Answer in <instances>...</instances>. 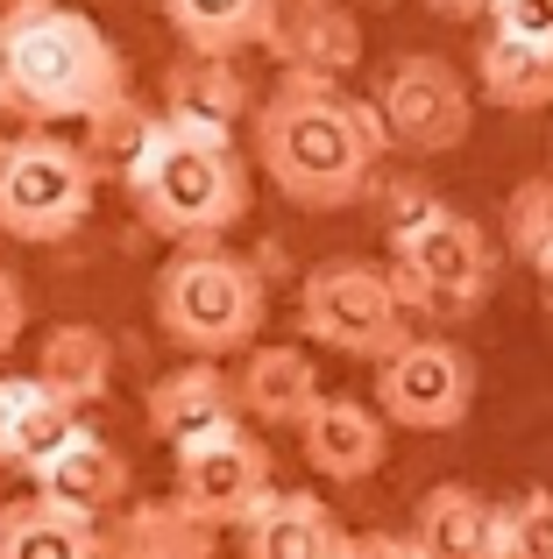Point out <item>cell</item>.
Returning a JSON list of instances; mask_svg holds the SVG:
<instances>
[{"label":"cell","mask_w":553,"mask_h":559,"mask_svg":"<svg viewBox=\"0 0 553 559\" xmlns=\"http://www.w3.org/2000/svg\"><path fill=\"white\" fill-rule=\"evenodd\" d=\"M256 170L305 213H341L376 185L390 135L376 121V99H355L341 79H284L256 107Z\"/></svg>","instance_id":"obj_1"},{"label":"cell","mask_w":553,"mask_h":559,"mask_svg":"<svg viewBox=\"0 0 553 559\" xmlns=\"http://www.w3.org/2000/svg\"><path fill=\"white\" fill-rule=\"evenodd\" d=\"M128 99V57L93 14L64 0H8L0 8V114L22 128L99 121Z\"/></svg>","instance_id":"obj_2"},{"label":"cell","mask_w":553,"mask_h":559,"mask_svg":"<svg viewBox=\"0 0 553 559\" xmlns=\"http://www.w3.org/2000/svg\"><path fill=\"white\" fill-rule=\"evenodd\" d=\"M128 199H136L142 227L164 234L170 248H221L249 219V164L235 142L164 121V142L128 178Z\"/></svg>","instance_id":"obj_3"},{"label":"cell","mask_w":553,"mask_h":559,"mask_svg":"<svg viewBox=\"0 0 553 559\" xmlns=\"http://www.w3.org/2000/svg\"><path fill=\"white\" fill-rule=\"evenodd\" d=\"M270 284L249 255L235 248H170L156 270V326L185 361H227L263 347Z\"/></svg>","instance_id":"obj_4"},{"label":"cell","mask_w":553,"mask_h":559,"mask_svg":"<svg viewBox=\"0 0 553 559\" xmlns=\"http://www.w3.org/2000/svg\"><path fill=\"white\" fill-rule=\"evenodd\" d=\"M390 284H398L404 312L455 326V319L483 312L490 284H497V241L483 219L419 199L412 213L390 219Z\"/></svg>","instance_id":"obj_5"},{"label":"cell","mask_w":553,"mask_h":559,"mask_svg":"<svg viewBox=\"0 0 553 559\" xmlns=\"http://www.w3.org/2000/svg\"><path fill=\"white\" fill-rule=\"evenodd\" d=\"M99 170L64 128H14L0 135V234L8 241H64L93 219Z\"/></svg>","instance_id":"obj_6"},{"label":"cell","mask_w":553,"mask_h":559,"mask_svg":"<svg viewBox=\"0 0 553 559\" xmlns=\"http://www.w3.org/2000/svg\"><path fill=\"white\" fill-rule=\"evenodd\" d=\"M298 333L348 361H390L412 341L404 333V298L390 284V262H362V255L319 262L298 284Z\"/></svg>","instance_id":"obj_7"},{"label":"cell","mask_w":553,"mask_h":559,"mask_svg":"<svg viewBox=\"0 0 553 559\" xmlns=\"http://www.w3.org/2000/svg\"><path fill=\"white\" fill-rule=\"evenodd\" d=\"M376 121H384L390 150L404 156H447L469 142L475 99L461 85V71L433 50H404L398 64L376 79Z\"/></svg>","instance_id":"obj_8"},{"label":"cell","mask_w":553,"mask_h":559,"mask_svg":"<svg viewBox=\"0 0 553 559\" xmlns=\"http://www.w3.org/2000/svg\"><path fill=\"white\" fill-rule=\"evenodd\" d=\"M369 396L398 432H455L475 411V361L440 333H419L390 361H376Z\"/></svg>","instance_id":"obj_9"},{"label":"cell","mask_w":553,"mask_h":559,"mask_svg":"<svg viewBox=\"0 0 553 559\" xmlns=\"http://www.w3.org/2000/svg\"><path fill=\"white\" fill-rule=\"evenodd\" d=\"M170 496H178L199 524H213V532H249L256 510L276 496V453L256 432L235 425V432L178 453V489Z\"/></svg>","instance_id":"obj_10"},{"label":"cell","mask_w":553,"mask_h":559,"mask_svg":"<svg viewBox=\"0 0 553 559\" xmlns=\"http://www.w3.org/2000/svg\"><path fill=\"white\" fill-rule=\"evenodd\" d=\"M142 418H150V432L164 439L170 453L207 447V439H221V432H235V425H242L235 376H227L221 361H178L170 376L150 382V396H142Z\"/></svg>","instance_id":"obj_11"},{"label":"cell","mask_w":553,"mask_h":559,"mask_svg":"<svg viewBox=\"0 0 553 559\" xmlns=\"http://www.w3.org/2000/svg\"><path fill=\"white\" fill-rule=\"evenodd\" d=\"M28 481H36V496H43L50 510H64V518H79V524H99V532H107V524L128 510V489H136L128 461H121V453H114L99 432H85V425H79V432H71Z\"/></svg>","instance_id":"obj_12"},{"label":"cell","mask_w":553,"mask_h":559,"mask_svg":"<svg viewBox=\"0 0 553 559\" xmlns=\"http://www.w3.org/2000/svg\"><path fill=\"white\" fill-rule=\"evenodd\" d=\"M156 107H164L170 128L235 142V121H256L263 99H256L249 71H242L235 57H192V50H185L178 64L164 71V85H156Z\"/></svg>","instance_id":"obj_13"},{"label":"cell","mask_w":553,"mask_h":559,"mask_svg":"<svg viewBox=\"0 0 553 559\" xmlns=\"http://www.w3.org/2000/svg\"><path fill=\"white\" fill-rule=\"evenodd\" d=\"M419 559H504V503H490L469 481H440L412 510Z\"/></svg>","instance_id":"obj_14"},{"label":"cell","mask_w":553,"mask_h":559,"mask_svg":"<svg viewBox=\"0 0 553 559\" xmlns=\"http://www.w3.org/2000/svg\"><path fill=\"white\" fill-rule=\"evenodd\" d=\"M235 396H242V418L256 425H276V432H305V418L319 411V376H313V355L291 341H263L242 355L235 369Z\"/></svg>","instance_id":"obj_15"},{"label":"cell","mask_w":553,"mask_h":559,"mask_svg":"<svg viewBox=\"0 0 553 559\" xmlns=\"http://www.w3.org/2000/svg\"><path fill=\"white\" fill-rule=\"evenodd\" d=\"M298 447L327 481H369L390 453V418L376 404H362V396H319Z\"/></svg>","instance_id":"obj_16"},{"label":"cell","mask_w":553,"mask_h":559,"mask_svg":"<svg viewBox=\"0 0 553 559\" xmlns=\"http://www.w3.org/2000/svg\"><path fill=\"white\" fill-rule=\"evenodd\" d=\"M270 57L298 79H348L362 64V22L341 0H284Z\"/></svg>","instance_id":"obj_17"},{"label":"cell","mask_w":553,"mask_h":559,"mask_svg":"<svg viewBox=\"0 0 553 559\" xmlns=\"http://www.w3.org/2000/svg\"><path fill=\"white\" fill-rule=\"evenodd\" d=\"M242 559H348V532L313 489H276L242 532Z\"/></svg>","instance_id":"obj_18"},{"label":"cell","mask_w":553,"mask_h":559,"mask_svg":"<svg viewBox=\"0 0 553 559\" xmlns=\"http://www.w3.org/2000/svg\"><path fill=\"white\" fill-rule=\"evenodd\" d=\"M71 432H79V411L43 376H0V461L8 467L36 475Z\"/></svg>","instance_id":"obj_19"},{"label":"cell","mask_w":553,"mask_h":559,"mask_svg":"<svg viewBox=\"0 0 553 559\" xmlns=\"http://www.w3.org/2000/svg\"><path fill=\"white\" fill-rule=\"evenodd\" d=\"M156 8L192 57H242V50H270L284 0H156Z\"/></svg>","instance_id":"obj_20"},{"label":"cell","mask_w":553,"mask_h":559,"mask_svg":"<svg viewBox=\"0 0 553 559\" xmlns=\"http://www.w3.org/2000/svg\"><path fill=\"white\" fill-rule=\"evenodd\" d=\"M213 524H199L178 496H142L107 524V559H213Z\"/></svg>","instance_id":"obj_21"},{"label":"cell","mask_w":553,"mask_h":559,"mask_svg":"<svg viewBox=\"0 0 553 559\" xmlns=\"http://www.w3.org/2000/svg\"><path fill=\"white\" fill-rule=\"evenodd\" d=\"M36 376L50 382L71 411H85V404H99V396L114 390V341L99 326H85V319H64V326L43 333Z\"/></svg>","instance_id":"obj_22"},{"label":"cell","mask_w":553,"mask_h":559,"mask_svg":"<svg viewBox=\"0 0 553 559\" xmlns=\"http://www.w3.org/2000/svg\"><path fill=\"white\" fill-rule=\"evenodd\" d=\"M475 85L504 114H546L553 107V50H532V43H511L490 28L475 43Z\"/></svg>","instance_id":"obj_23"},{"label":"cell","mask_w":553,"mask_h":559,"mask_svg":"<svg viewBox=\"0 0 553 559\" xmlns=\"http://www.w3.org/2000/svg\"><path fill=\"white\" fill-rule=\"evenodd\" d=\"M0 559H107V532L28 496L0 510Z\"/></svg>","instance_id":"obj_24"},{"label":"cell","mask_w":553,"mask_h":559,"mask_svg":"<svg viewBox=\"0 0 553 559\" xmlns=\"http://www.w3.org/2000/svg\"><path fill=\"white\" fill-rule=\"evenodd\" d=\"M85 156H93V170L99 178H136L142 164H150V150L164 142V107H142L136 93L121 99V107H107L99 121H85Z\"/></svg>","instance_id":"obj_25"},{"label":"cell","mask_w":553,"mask_h":559,"mask_svg":"<svg viewBox=\"0 0 553 559\" xmlns=\"http://www.w3.org/2000/svg\"><path fill=\"white\" fill-rule=\"evenodd\" d=\"M504 241H511L518 262H532V270L553 276V170L546 178H526L504 199Z\"/></svg>","instance_id":"obj_26"},{"label":"cell","mask_w":553,"mask_h":559,"mask_svg":"<svg viewBox=\"0 0 553 559\" xmlns=\"http://www.w3.org/2000/svg\"><path fill=\"white\" fill-rule=\"evenodd\" d=\"M504 559H553V489L504 503Z\"/></svg>","instance_id":"obj_27"},{"label":"cell","mask_w":553,"mask_h":559,"mask_svg":"<svg viewBox=\"0 0 553 559\" xmlns=\"http://www.w3.org/2000/svg\"><path fill=\"white\" fill-rule=\"evenodd\" d=\"M497 36L511 43H532V50H553V0H490L483 14Z\"/></svg>","instance_id":"obj_28"},{"label":"cell","mask_w":553,"mask_h":559,"mask_svg":"<svg viewBox=\"0 0 553 559\" xmlns=\"http://www.w3.org/2000/svg\"><path fill=\"white\" fill-rule=\"evenodd\" d=\"M22 326H28V298H22V276H14V270H0V355H8V347L22 341Z\"/></svg>","instance_id":"obj_29"},{"label":"cell","mask_w":553,"mask_h":559,"mask_svg":"<svg viewBox=\"0 0 553 559\" xmlns=\"http://www.w3.org/2000/svg\"><path fill=\"white\" fill-rule=\"evenodd\" d=\"M348 559H419V546L398 532H355L348 538Z\"/></svg>","instance_id":"obj_30"},{"label":"cell","mask_w":553,"mask_h":559,"mask_svg":"<svg viewBox=\"0 0 553 559\" xmlns=\"http://www.w3.org/2000/svg\"><path fill=\"white\" fill-rule=\"evenodd\" d=\"M433 14H447V22H475V14H490V0H426Z\"/></svg>","instance_id":"obj_31"},{"label":"cell","mask_w":553,"mask_h":559,"mask_svg":"<svg viewBox=\"0 0 553 559\" xmlns=\"http://www.w3.org/2000/svg\"><path fill=\"white\" fill-rule=\"evenodd\" d=\"M546 170H553V128H546Z\"/></svg>","instance_id":"obj_32"}]
</instances>
